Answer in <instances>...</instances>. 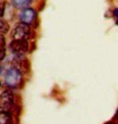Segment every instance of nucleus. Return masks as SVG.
Masks as SVG:
<instances>
[{
    "label": "nucleus",
    "mask_w": 118,
    "mask_h": 124,
    "mask_svg": "<svg viewBox=\"0 0 118 124\" xmlns=\"http://www.w3.org/2000/svg\"><path fill=\"white\" fill-rule=\"evenodd\" d=\"M4 81L7 86L12 89L19 88L23 83V73L16 67L7 69L4 75Z\"/></svg>",
    "instance_id": "f257e3e1"
},
{
    "label": "nucleus",
    "mask_w": 118,
    "mask_h": 124,
    "mask_svg": "<svg viewBox=\"0 0 118 124\" xmlns=\"http://www.w3.org/2000/svg\"><path fill=\"white\" fill-rule=\"evenodd\" d=\"M15 110V97L10 90H6L0 95V111L11 113Z\"/></svg>",
    "instance_id": "f03ea898"
},
{
    "label": "nucleus",
    "mask_w": 118,
    "mask_h": 124,
    "mask_svg": "<svg viewBox=\"0 0 118 124\" xmlns=\"http://www.w3.org/2000/svg\"><path fill=\"white\" fill-rule=\"evenodd\" d=\"M9 48L16 56H24L29 49V44L27 40L25 39H13L9 44Z\"/></svg>",
    "instance_id": "7ed1b4c3"
},
{
    "label": "nucleus",
    "mask_w": 118,
    "mask_h": 124,
    "mask_svg": "<svg viewBox=\"0 0 118 124\" xmlns=\"http://www.w3.org/2000/svg\"><path fill=\"white\" fill-rule=\"evenodd\" d=\"M31 36V28L29 25L20 22L16 26L12 32L13 39H25L27 40Z\"/></svg>",
    "instance_id": "20e7f679"
},
{
    "label": "nucleus",
    "mask_w": 118,
    "mask_h": 124,
    "mask_svg": "<svg viewBox=\"0 0 118 124\" xmlns=\"http://www.w3.org/2000/svg\"><path fill=\"white\" fill-rule=\"evenodd\" d=\"M36 11L32 8H29V7L23 9L22 11L20 12V14H19V20H20V22L26 23L27 25L33 23L35 20H36Z\"/></svg>",
    "instance_id": "39448f33"
},
{
    "label": "nucleus",
    "mask_w": 118,
    "mask_h": 124,
    "mask_svg": "<svg viewBox=\"0 0 118 124\" xmlns=\"http://www.w3.org/2000/svg\"><path fill=\"white\" fill-rule=\"evenodd\" d=\"M0 124H14L12 114L10 112L0 111Z\"/></svg>",
    "instance_id": "423d86ee"
},
{
    "label": "nucleus",
    "mask_w": 118,
    "mask_h": 124,
    "mask_svg": "<svg viewBox=\"0 0 118 124\" xmlns=\"http://www.w3.org/2000/svg\"><path fill=\"white\" fill-rule=\"evenodd\" d=\"M33 0H11V4L17 9H24L30 6Z\"/></svg>",
    "instance_id": "0eeeda50"
},
{
    "label": "nucleus",
    "mask_w": 118,
    "mask_h": 124,
    "mask_svg": "<svg viewBox=\"0 0 118 124\" xmlns=\"http://www.w3.org/2000/svg\"><path fill=\"white\" fill-rule=\"evenodd\" d=\"M7 53V44L5 37L2 33H0V61H2L6 56Z\"/></svg>",
    "instance_id": "6e6552de"
},
{
    "label": "nucleus",
    "mask_w": 118,
    "mask_h": 124,
    "mask_svg": "<svg viewBox=\"0 0 118 124\" xmlns=\"http://www.w3.org/2000/svg\"><path fill=\"white\" fill-rule=\"evenodd\" d=\"M10 26L8 23L2 19V17H0V33L5 34L9 31Z\"/></svg>",
    "instance_id": "1a4fd4ad"
},
{
    "label": "nucleus",
    "mask_w": 118,
    "mask_h": 124,
    "mask_svg": "<svg viewBox=\"0 0 118 124\" xmlns=\"http://www.w3.org/2000/svg\"><path fill=\"white\" fill-rule=\"evenodd\" d=\"M7 2L5 0H1L0 1V17H3L6 11Z\"/></svg>",
    "instance_id": "9d476101"
},
{
    "label": "nucleus",
    "mask_w": 118,
    "mask_h": 124,
    "mask_svg": "<svg viewBox=\"0 0 118 124\" xmlns=\"http://www.w3.org/2000/svg\"><path fill=\"white\" fill-rule=\"evenodd\" d=\"M113 18L115 19V23L117 25H118V8H115L113 11Z\"/></svg>",
    "instance_id": "9b49d317"
},
{
    "label": "nucleus",
    "mask_w": 118,
    "mask_h": 124,
    "mask_svg": "<svg viewBox=\"0 0 118 124\" xmlns=\"http://www.w3.org/2000/svg\"><path fill=\"white\" fill-rule=\"evenodd\" d=\"M113 118H114V120H116L118 122V107L117 109V111H116V113H115V115H114Z\"/></svg>",
    "instance_id": "f8f14e48"
},
{
    "label": "nucleus",
    "mask_w": 118,
    "mask_h": 124,
    "mask_svg": "<svg viewBox=\"0 0 118 124\" xmlns=\"http://www.w3.org/2000/svg\"><path fill=\"white\" fill-rule=\"evenodd\" d=\"M104 124H118V123L115 122V121H108V122H106Z\"/></svg>",
    "instance_id": "ddd939ff"
},
{
    "label": "nucleus",
    "mask_w": 118,
    "mask_h": 124,
    "mask_svg": "<svg viewBox=\"0 0 118 124\" xmlns=\"http://www.w3.org/2000/svg\"><path fill=\"white\" fill-rule=\"evenodd\" d=\"M1 71H2V68H1V66H0V73H1Z\"/></svg>",
    "instance_id": "4468645a"
},
{
    "label": "nucleus",
    "mask_w": 118,
    "mask_h": 124,
    "mask_svg": "<svg viewBox=\"0 0 118 124\" xmlns=\"http://www.w3.org/2000/svg\"><path fill=\"white\" fill-rule=\"evenodd\" d=\"M0 86H1V83H0Z\"/></svg>",
    "instance_id": "2eb2a0df"
}]
</instances>
